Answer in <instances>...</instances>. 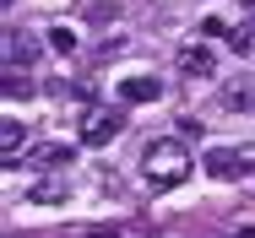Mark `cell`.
<instances>
[{
	"label": "cell",
	"instance_id": "cell-2",
	"mask_svg": "<svg viewBox=\"0 0 255 238\" xmlns=\"http://www.w3.org/2000/svg\"><path fill=\"white\" fill-rule=\"evenodd\" d=\"M206 173L223 179V184L255 173V146H212V152H206Z\"/></svg>",
	"mask_w": 255,
	"mask_h": 238
},
{
	"label": "cell",
	"instance_id": "cell-8",
	"mask_svg": "<svg viewBox=\"0 0 255 238\" xmlns=\"http://www.w3.org/2000/svg\"><path fill=\"white\" fill-rule=\"evenodd\" d=\"M27 162H33V168H54V173H60V168H71V146L44 141V146H33V152H27Z\"/></svg>",
	"mask_w": 255,
	"mask_h": 238
},
{
	"label": "cell",
	"instance_id": "cell-11",
	"mask_svg": "<svg viewBox=\"0 0 255 238\" xmlns=\"http://www.w3.org/2000/svg\"><path fill=\"white\" fill-rule=\"evenodd\" d=\"M11 71H16V65H22V60H33V54H38V44H33V38H22V33H11Z\"/></svg>",
	"mask_w": 255,
	"mask_h": 238
},
{
	"label": "cell",
	"instance_id": "cell-12",
	"mask_svg": "<svg viewBox=\"0 0 255 238\" xmlns=\"http://www.w3.org/2000/svg\"><path fill=\"white\" fill-rule=\"evenodd\" d=\"M5 97H33V81H22V71H5Z\"/></svg>",
	"mask_w": 255,
	"mask_h": 238
},
{
	"label": "cell",
	"instance_id": "cell-10",
	"mask_svg": "<svg viewBox=\"0 0 255 238\" xmlns=\"http://www.w3.org/2000/svg\"><path fill=\"white\" fill-rule=\"evenodd\" d=\"M44 38H49V49H54V54H76V33H71L65 22H60V27H49Z\"/></svg>",
	"mask_w": 255,
	"mask_h": 238
},
{
	"label": "cell",
	"instance_id": "cell-4",
	"mask_svg": "<svg viewBox=\"0 0 255 238\" xmlns=\"http://www.w3.org/2000/svg\"><path fill=\"white\" fill-rule=\"evenodd\" d=\"M174 65H179V76H190V81H206V76H217V54H212L206 44H179Z\"/></svg>",
	"mask_w": 255,
	"mask_h": 238
},
{
	"label": "cell",
	"instance_id": "cell-6",
	"mask_svg": "<svg viewBox=\"0 0 255 238\" xmlns=\"http://www.w3.org/2000/svg\"><path fill=\"white\" fill-rule=\"evenodd\" d=\"M22 152H27V130H22L16 119H5V125H0V162H5V168H16V162H22Z\"/></svg>",
	"mask_w": 255,
	"mask_h": 238
},
{
	"label": "cell",
	"instance_id": "cell-1",
	"mask_svg": "<svg viewBox=\"0 0 255 238\" xmlns=\"http://www.w3.org/2000/svg\"><path fill=\"white\" fill-rule=\"evenodd\" d=\"M190 146L179 141V136H157L147 152H141V173H147V184L152 190H174V184H185L190 179Z\"/></svg>",
	"mask_w": 255,
	"mask_h": 238
},
{
	"label": "cell",
	"instance_id": "cell-14",
	"mask_svg": "<svg viewBox=\"0 0 255 238\" xmlns=\"http://www.w3.org/2000/svg\"><path fill=\"white\" fill-rule=\"evenodd\" d=\"M65 238H114V233H65Z\"/></svg>",
	"mask_w": 255,
	"mask_h": 238
},
{
	"label": "cell",
	"instance_id": "cell-16",
	"mask_svg": "<svg viewBox=\"0 0 255 238\" xmlns=\"http://www.w3.org/2000/svg\"><path fill=\"white\" fill-rule=\"evenodd\" d=\"M239 238H255V228H245V233H239Z\"/></svg>",
	"mask_w": 255,
	"mask_h": 238
},
{
	"label": "cell",
	"instance_id": "cell-7",
	"mask_svg": "<svg viewBox=\"0 0 255 238\" xmlns=\"http://www.w3.org/2000/svg\"><path fill=\"white\" fill-rule=\"evenodd\" d=\"M120 97H125V103H157V97H163V81H157V76H125V81H120Z\"/></svg>",
	"mask_w": 255,
	"mask_h": 238
},
{
	"label": "cell",
	"instance_id": "cell-13",
	"mask_svg": "<svg viewBox=\"0 0 255 238\" xmlns=\"http://www.w3.org/2000/svg\"><path fill=\"white\" fill-rule=\"evenodd\" d=\"M228 44H234V54H250V49H255V33H250V27H239Z\"/></svg>",
	"mask_w": 255,
	"mask_h": 238
},
{
	"label": "cell",
	"instance_id": "cell-9",
	"mask_svg": "<svg viewBox=\"0 0 255 238\" xmlns=\"http://www.w3.org/2000/svg\"><path fill=\"white\" fill-rule=\"evenodd\" d=\"M223 103L239 114V108H255V81H228L223 87Z\"/></svg>",
	"mask_w": 255,
	"mask_h": 238
},
{
	"label": "cell",
	"instance_id": "cell-15",
	"mask_svg": "<svg viewBox=\"0 0 255 238\" xmlns=\"http://www.w3.org/2000/svg\"><path fill=\"white\" fill-rule=\"evenodd\" d=\"M239 5H245V11H250V16H255V0H239Z\"/></svg>",
	"mask_w": 255,
	"mask_h": 238
},
{
	"label": "cell",
	"instance_id": "cell-3",
	"mask_svg": "<svg viewBox=\"0 0 255 238\" xmlns=\"http://www.w3.org/2000/svg\"><path fill=\"white\" fill-rule=\"evenodd\" d=\"M120 130H125V114L120 108H87V119H82V141L87 146H109Z\"/></svg>",
	"mask_w": 255,
	"mask_h": 238
},
{
	"label": "cell",
	"instance_id": "cell-5",
	"mask_svg": "<svg viewBox=\"0 0 255 238\" xmlns=\"http://www.w3.org/2000/svg\"><path fill=\"white\" fill-rule=\"evenodd\" d=\"M27 200H33V206H65V200H71V184H65L60 173H54V179H33V184H27Z\"/></svg>",
	"mask_w": 255,
	"mask_h": 238
}]
</instances>
